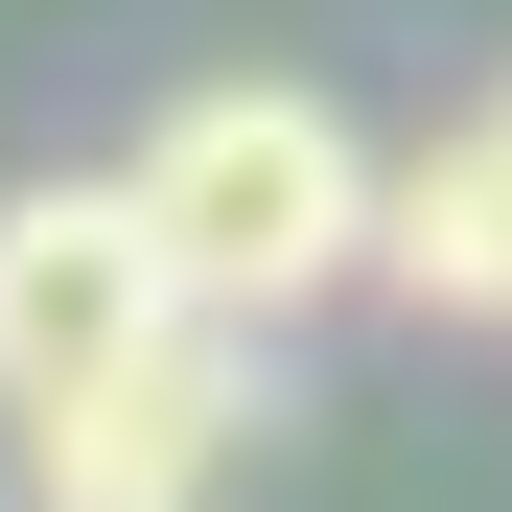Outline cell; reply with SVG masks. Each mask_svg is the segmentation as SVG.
Segmentation results:
<instances>
[{
  "label": "cell",
  "mask_w": 512,
  "mask_h": 512,
  "mask_svg": "<svg viewBox=\"0 0 512 512\" xmlns=\"http://www.w3.org/2000/svg\"><path fill=\"white\" fill-rule=\"evenodd\" d=\"M373 187L396 163L326 117L303 70H210V94L140 117V210H163V256H187L210 326H303L326 280H373Z\"/></svg>",
  "instance_id": "1"
},
{
  "label": "cell",
  "mask_w": 512,
  "mask_h": 512,
  "mask_svg": "<svg viewBox=\"0 0 512 512\" xmlns=\"http://www.w3.org/2000/svg\"><path fill=\"white\" fill-rule=\"evenodd\" d=\"M256 443H280V350L187 303L163 350H117V373L24 396V512H210Z\"/></svg>",
  "instance_id": "2"
},
{
  "label": "cell",
  "mask_w": 512,
  "mask_h": 512,
  "mask_svg": "<svg viewBox=\"0 0 512 512\" xmlns=\"http://www.w3.org/2000/svg\"><path fill=\"white\" fill-rule=\"evenodd\" d=\"M163 326H187V256H163L140 163L117 187H0V419L117 373V350H163Z\"/></svg>",
  "instance_id": "3"
},
{
  "label": "cell",
  "mask_w": 512,
  "mask_h": 512,
  "mask_svg": "<svg viewBox=\"0 0 512 512\" xmlns=\"http://www.w3.org/2000/svg\"><path fill=\"white\" fill-rule=\"evenodd\" d=\"M373 280H396L419 326H512V117L419 140L396 187H373Z\"/></svg>",
  "instance_id": "4"
},
{
  "label": "cell",
  "mask_w": 512,
  "mask_h": 512,
  "mask_svg": "<svg viewBox=\"0 0 512 512\" xmlns=\"http://www.w3.org/2000/svg\"><path fill=\"white\" fill-rule=\"evenodd\" d=\"M489 117H512V94H489Z\"/></svg>",
  "instance_id": "5"
}]
</instances>
